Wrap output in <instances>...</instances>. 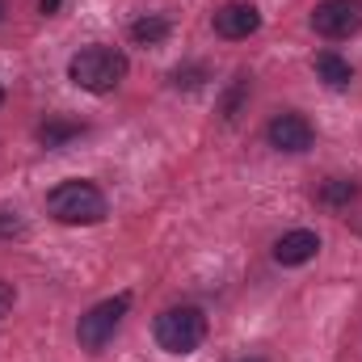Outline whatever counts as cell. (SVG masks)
<instances>
[{"instance_id": "cell-1", "label": "cell", "mask_w": 362, "mask_h": 362, "mask_svg": "<svg viewBox=\"0 0 362 362\" xmlns=\"http://www.w3.org/2000/svg\"><path fill=\"white\" fill-rule=\"evenodd\" d=\"M47 211H51V219L55 223H68V228H93V223H101L105 215H110V202H105V194L93 185V181H59L51 194H47Z\"/></svg>"}, {"instance_id": "cell-2", "label": "cell", "mask_w": 362, "mask_h": 362, "mask_svg": "<svg viewBox=\"0 0 362 362\" xmlns=\"http://www.w3.org/2000/svg\"><path fill=\"white\" fill-rule=\"evenodd\" d=\"M127 55L114 51V47H81L72 59H68V81L85 93H114L127 81Z\"/></svg>"}, {"instance_id": "cell-3", "label": "cell", "mask_w": 362, "mask_h": 362, "mask_svg": "<svg viewBox=\"0 0 362 362\" xmlns=\"http://www.w3.org/2000/svg\"><path fill=\"white\" fill-rule=\"evenodd\" d=\"M152 333H156V346L165 354H194L206 341V316H202V308H189V303L165 308L156 316Z\"/></svg>"}, {"instance_id": "cell-4", "label": "cell", "mask_w": 362, "mask_h": 362, "mask_svg": "<svg viewBox=\"0 0 362 362\" xmlns=\"http://www.w3.org/2000/svg\"><path fill=\"white\" fill-rule=\"evenodd\" d=\"M127 308H131V295H114V299H101L97 308H89V312L81 316V325H76V341H81V350L101 354V350L114 341V333H118Z\"/></svg>"}, {"instance_id": "cell-5", "label": "cell", "mask_w": 362, "mask_h": 362, "mask_svg": "<svg viewBox=\"0 0 362 362\" xmlns=\"http://www.w3.org/2000/svg\"><path fill=\"white\" fill-rule=\"evenodd\" d=\"M312 30L320 38H333V42L358 34L362 30V0H320L316 13H312Z\"/></svg>"}, {"instance_id": "cell-6", "label": "cell", "mask_w": 362, "mask_h": 362, "mask_svg": "<svg viewBox=\"0 0 362 362\" xmlns=\"http://www.w3.org/2000/svg\"><path fill=\"white\" fill-rule=\"evenodd\" d=\"M266 139H270V148L278 152H308L312 148V139H316V131H312V122L303 118V114H295V110H286V114H274L270 127H266Z\"/></svg>"}, {"instance_id": "cell-7", "label": "cell", "mask_w": 362, "mask_h": 362, "mask_svg": "<svg viewBox=\"0 0 362 362\" xmlns=\"http://www.w3.org/2000/svg\"><path fill=\"white\" fill-rule=\"evenodd\" d=\"M215 34L219 38H228V42H240V38H249V34H257L262 30V13H257V4H249V0H228L223 8H215Z\"/></svg>"}, {"instance_id": "cell-8", "label": "cell", "mask_w": 362, "mask_h": 362, "mask_svg": "<svg viewBox=\"0 0 362 362\" xmlns=\"http://www.w3.org/2000/svg\"><path fill=\"white\" fill-rule=\"evenodd\" d=\"M320 253V236L312 228H291L274 240V262L278 266H308Z\"/></svg>"}, {"instance_id": "cell-9", "label": "cell", "mask_w": 362, "mask_h": 362, "mask_svg": "<svg viewBox=\"0 0 362 362\" xmlns=\"http://www.w3.org/2000/svg\"><path fill=\"white\" fill-rule=\"evenodd\" d=\"M312 68H316V76H320L329 89H350V81H354L350 59H341L337 51H320V55L312 59Z\"/></svg>"}, {"instance_id": "cell-10", "label": "cell", "mask_w": 362, "mask_h": 362, "mask_svg": "<svg viewBox=\"0 0 362 362\" xmlns=\"http://www.w3.org/2000/svg\"><path fill=\"white\" fill-rule=\"evenodd\" d=\"M169 34H173V21L165 13H148V17L131 21V42L135 47H160Z\"/></svg>"}, {"instance_id": "cell-11", "label": "cell", "mask_w": 362, "mask_h": 362, "mask_svg": "<svg viewBox=\"0 0 362 362\" xmlns=\"http://www.w3.org/2000/svg\"><path fill=\"white\" fill-rule=\"evenodd\" d=\"M81 135H85V122H72V118H47L38 127V144L42 148H64V144H72Z\"/></svg>"}, {"instance_id": "cell-12", "label": "cell", "mask_w": 362, "mask_h": 362, "mask_svg": "<svg viewBox=\"0 0 362 362\" xmlns=\"http://www.w3.org/2000/svg\"><path fill=\"white\" fill-rule=\"evenodd\" d=\"M354 198H358V181L350 177H329L320 185V202L325 206H350Z\"/></svg>"}, {"instance_id": "cell-13", "label": "cell", "mask_w": 362, "mask_h": 362, "mask_svg": "<svg viewBox=\"0 0 362 362\" xmlns=\"http://www.w3.org/2000/svg\"><path fill=\"white\" fill-rule=\"evenodd\" d=\"M245 97H249V76L240 72V76L232 81V89H228V97H223V118H228V122H236V114H240Z\"/></svg>"}, {"instance_id": "cell-14", "label": "cell", "mask_w": 362, "mask_h": 362, "mask_svg": "<svg viewBox=\"0 0 362 362\" xmlns=\"http://www.w3.org/2000/svg\"><path fill=\"white\" fill-rule=\"evenodd\" d=\"M206 85V64H185L173 72V89H202Z\"/></svg>"}, {"instance_id": "cell-15", "label": "cell", "mask_w": 362, "mask_h": 362, "mask_svg": "<svg viewBox=\"0 0 362 362\" xmlns=\"http://www.w3.org/2000/svg\"><path fill=\"white\" fill-rule=\"evenodd\" d=\"M13 236H25V219L8 206H0V240H13Z\"/></svg>"}, {"instance_id": "cell-16", "label": "cell", "mask_w": 362, "mask_h": 362, "mask_svg": "<svg viewBox=\"0 0 362 362\" xmlns=\"http://www.w3.org/2000/svg\"><path fill=\"white\" fill-rule=\"evenodd\" d=\"M13 303H17V291H13V282H4V278H0V320L13 312Z\"/></svg>"}, {"instance_id": "cell-17", "label": "cell", "mask_w": 362, "mask_h": 362, "mask_svg": "<svg viewBox=\"0 0 362 362\" xmlns=\"http://www.w3.org/2000/svg\"><path fill=\"white\" fill-rule=\"evenodd\" d=\"M59 4H64V0H38V8H42V13H47V17H51V13H55V8H59Z\"/></svg>"}, {"instance_id": "cell-18", "label": "cell", "mask_w": 362, "mask_h": 362, "mask_svg": "<svg viewBox=\"0 0 362 362\" xmlns=\"http://www.w3.org/2000/svg\"><path fill=\"white\" fill-rule=\"evenodd\" d=\"M236 362H266L262 354H245V358H236Z\"/></svg>"}, {"instance_id": "cell-19", "label": "cell", "mask_w": 362, "mask_h": 362, "mask_svg": "<svg viewBox=\"0 0 362 362\" xmlns=\"http://www.w3.org/2000/svg\"><path fill=\"white\" fill-rule=\"evenodd\" d=\"M0 21H4V0H0Z\"/></svg>"}, {"instance_id": "cell-20", "label": "cell", "mask_w": 362, "mask_h": 362, "mask_svg": "<svg viewBox=\"0 0 362 362\" xmlns=\"http://www.w3.org/2000/svg\"><path fill=\"white\" fill-rule=\"evenodd\" d=\"M0 105H4V85H0Z\"/></svg>"}]
</instances>
